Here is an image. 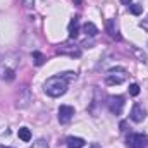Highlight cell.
<instances>
[{"label": "cell", "instance_id": "cell-1", "mask_svg": "<svg viewBox=\"0 0 148 148\" xmlns=\"http://www.w3.org/2000/svg\"><path fill=\"white\" fill-rule=\"evenodd\" d=\"M19 62H21V57L16 52L0 53V79H3L7 83L14 81L17 67H19Z\"/></svg>", "mask_w": 148, "mask_h": 148}, {"label": "cell", "instance_id": "cell-2", "mask_svg": "<svg viewBox=\"0 0 148 148\" xmlns=\"http://www.w3.org/2000/svg\"><path fill=\"white\" fill-rule=\"evenodd\" d=\"M67 86H69V81L60 74V76H52L48 77L45 83H43V90L48 97L52 98H59L62 97L66 91H67Z\"/></svg>", "mask_w": 148, "mask_h": 148}, {"label": "cell", "instance_id": "cell-3", "mask_svg": "<svg viewBox=\"0 0 148 148\" xmlns=\"http://www.w3.org/2000/svg\"><path fill=\"white\" fill-rule=\"evenodd\" d=\"M126 79H127V69H124V67H112L105 74V83L109 86L122 84Z\"/></svg>", "mask_w": 148, "mask_h": 148}, {"label": "cell", "instance_id": "cell-4", "mask_svg": "<svg viewBox=\"0 0 148 148\" xmlns=\"http://www.w3.org/2000/svg\"><path fill=\"white\" fill-rule=\"evenodd\" d=\"M31 102H33V95H31V90L28 88V86H21L19 88V91H17V95H16V109H19V110H23V109H28L29 105H31Z\"/></svg>", "mask_w": 148, "mask_h": 148}, {"label": "cell", "instance_id": "cell-5", "mask_svg": "<svg viewBox=\"0 0 148 148\" xmlns=\"http://www.w3.org/2000/svg\"><path fill=\"white\" fill-rule=\"evenodd\" d=\"M57 53H59V55H67V57H71V59H79L81 53H83V50H81L79 45L67 41V43H62V45L57 47Z\"/></svg>", "mask_w": 148, "mask_h": 148}, {"label": "cell", "instance_id": "cell-6", "mask_svg": "<svg viewBox=\"0 0 148 148\" xmlns=\"http://www.w3.org/2000/svg\"><path fill=\"white\" fill-rule=\"evenodd\" d=\"M126 145H127V148H147L148 136L143 134V133H133V134L127 136Z\"/></svg>", "mask_w": 148, "mask_h": 148}, {"label": "cell", "instance_id": "cell-7", "mask_svg": "<svg viewBox=\"0 0 148 148\" xmlns=\"http://www.w3.org/2000/svg\"><path fill=\"white\" fill-rule=\"evenodd\" d=\"M124 97H121V95H110L109 98H107V107H109V110L114 114V115H121L122 114V109H124Z\"/></svg>", "mask_w": 148, "mask_h": 148}, {"label": "cell", "instance_id": "cell-8", "mask_svg": "<svg viewBox=\"0 0 148 148\" xmlns=\"http://www.w3.org/2000/svg\"><path fill=\"white\" fill-rule=\"evenodd\" d=\"M74 107L71 105H60L59 107V122L60 124H67V122H71V119L74 117Z\"/></svg>", "mask_w": 148, "mask_h": 148}, {"label": "cell", "instance_id": "cell-9", "mask_svg": "<svg viewBox=\"0 0 148 148\" xmlns=\"http://www.w3.org/2000/svg\"><path fill=\"white\" fill-rule=\"evenodd\" d=\"M145 117H147L145 109H143L140 103H134V105H133V109H131V114H129V119H131L133 122H143V121H145Z\"/></svg>", "mask_w": 148, "mask_h": 148}, {"label": "cell", "instance_id": "cell-10", "mask_svg": "<svg viewBox=\"0 0 148 148\" xmlns=\"http://www.w3.org/2000/svg\"><path fill=\"white\" fill-rule=\"evenodd\" d=\"M105 29H107V33H109V36L114 38V40H121V35H119V26H117V21L115 19H109L107 21V24H105Z\"/></svg>", "mask_w": 148, "mask_h": 148}, {"label": "cell", "instance_id": "cell-11", "mask_svg": "<svg viewBox=\"0 0 148 148\" xmlns=\"http://www.w3.org/2000/svg\"><path fill=\"white\" fill-rule=\"evenodd\" d=\"M77 35H79V16H74L69 23V38L76 40Z\"/></svg>", "mask_w": 148, "mask_h": 148}, {"label": "cell", "instance_id": "cell-12", "mask_svg": "<svg viewBox=\"0 0 148 148\" xmlns=\"http://www.w3.org/2000/svg\"><path fill=\"white\" fill-rule=\"evenodd\" d=\"M66 145H67V148H83L86 145V141L79 136H67Z\"/></svg>", "mask_w": 148, "mask_h": 148}, {"label": "cell", "instance_id": "cell-13", "mask_svg": "<svg viewBox=\"0 0 148 148\" xmlns=\"http://www.w3.org/2000/svg\"><path fill=\"white\" fill-rule=\"evenodd\" d=\"M83 31H84V35H88V36H97V35H98V28H97L93 23H84Z\"/></svg>", "mask_w": 148, "mask_h": 148}, {"label": "cell", "instance_id": "cell-14", "mask_svg": "<svg viewBox=\"0 0 148 148\" xmlns=\"http://www.w3.org/2000/svg\"><path fill=\"white\" fill-rule=\"evenodd\" d=\"M129 48H131V50H133V53H134V55L140 59V62H143V64H147V62H148L147 53H145V52H141L138 47H134V45H129Z\"/></svg>", "mask_w": 148, "mask_h": 148}, {"label": "cell", "instance_id": "cell-15", "mask_svg": "<svg viewBox=\"0 0 148 148\" xmlns=\"http://www.w3.org/2000/svg\"><path fill=\"white\" fill-rule=\"evenodd\" d=\"M17 136H19L23 141H29V140H31V131H29L28 127H21V129L17 131Z\"/></svg>", "mask_w": 148, "mask_h": 148}, {"label": "cell", "instance_id": "cell-16", "mask_svg": "<svg viewBox=\"0 0 148 148\" xmlns=\"http://www.w3.org/2000/svg\"><path fill=\"white\" fill-rule=\"evenodd\" d=\"M129 12L134 14V16H140V14L143 12V5H140V3H133V5H129Z\"/></svg>", "mask_w": 148, "mask_h": 148}, {"label": "cell", "instance_id": "cell-17", "mask_svg": "<svg viewBox=\"0 0 148 148\" xmlns=\"http://www.w3.org/2000/svg\"><path fill=\"white\" fill-rule=\"evenodd\" d=\"M33 60H35L36 66H43V64H45V57H43V53H40V52H33Z\"/></svg>", "mask_w": 148, "mask_h": 148}, {"label": "cell", "instance_id": "cell-18", "mask_svg": "<svg viewBox=\"0 0 148 148\" xmlns=\"http://www.w3.org/2000/svg\"><path fill=\"white\" fill-rule=\"evenodd\" d=\"M129 95H131V97H138V95H140V86H138L136 83L129 84Z\"/></svg>", "mask_w": 148, "mask_h": 148}, {"label": "cell", "instance_id": "cell-19", "mask_svg": "<svg viewBox=\"0 0 148 148\" xmlns=\"http://www.w3.org/2000/svg\"><path fill=\"white\" fill-rule=\"evenodd\" d=\"M31 148H48V143H47V140H36L33 145H31Z\"/></svg>", "mask_w": 148, "mask_h": 148}, {"label": "cell", "instance_id": "cell-20", "mask_svg": "<svg viewBox=\"0 0 148 148\" xmlns=\"http://www.w3.org/2000/svg\"><path fill=\"white\" fill-rule=\"evenodd\" d=\"M62 76L67 79V81H74L76 77H77V74L76 73H73V71H67V73H62Z\"/></svg>", "mask_w": 148, "mask_h": 148}, {"label": "cell", "instance_id": "cell-21", "mask_svg": "<svg viewBox=\"0 0 148 148\" xmlns=\"http://www.w3.org/2000/svg\"><path fill=\"white\" fill-rule=\"evenodd\" d=\"M21 2V5L24 7V9H31L33 5H35V0H19Z\"/></svg>", "mask_w": 148, "mask_h": 148}, {"label": "cell", "instance_id": "cell-22", "mask_svg": "<svg viewBox=\"0 0 148 148\" xmlns=\"http://www.w3.org/2000/svg\"><path fill=\"white\" fill-rule=\"evenodd\" d=\"M140 26H141V28H143L145 31H148V17H147V19H143V21L140 23Z\"/></svg>", "mask_w": 148, "mask_h": 148}, {"label": "cell", "instance_id": "cell-23", "mask_svg": "<svg viewBox=\"0 0 148 148\" xmlns=\"http://www.w3.org/2000/svg\"><path fill=\"white\" fill-rule=\"evenodd\" d=\"M121 2H122V3H124V5H127V7H129V5H131V2H133V0H121Z\"/></svg>", "mask_w": 148, "mask_h": 148}, {"label": "cell", "instance_id": "cell-24", "mask_svg": "<svg viewBox=\"0 0 148 148\" xmlns=\"http://www.w3.org/2000/svg\"><path fill=\"white\" fill-rule=\"evenodd\" d=\"M90 148H100V147H98L97 143H93V145H91V147H90Z\"/></svg>", "mask_w": 148, "mask_h": 148}, {"label": "cell", "instance_id": "cell-25", "mask_svg": "<svg viewBox=\"0 0 148 148\" xmlns=\"http://www.w3.org/2000/svg\"><path fill=\"white\" fill-rule=\"evenodd\" d=\"M0 148H12V147H3V145H0Z\"/></svg>", "mask_w": 148, "mask_h": 148}, {"label": "cell", "instance_id": "cell-26", "mask_svg": "<svg viewBox=\"0 0 148 148\" xmlns=\"http://www.w3.org/2000/svg\"><path fill=\"white\" fill-rule=\"evenodd\" d=\"M79 2H81V0H76V3H79Z\"/></svg>", "mask_w": 148, "mask_h": 148}]
</instances>
